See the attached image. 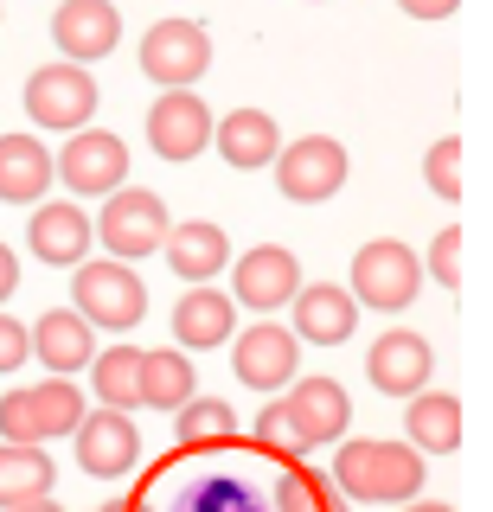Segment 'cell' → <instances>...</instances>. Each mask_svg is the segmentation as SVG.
Segmentation results:
<instances>
[{
    "instance_id": "6da1fadb",
    "label": "cell",
    "mask_w": 493,
    "mask_h": 512,
    "mask_svg": "<svg viewBox=\"0 0 493 512\" xmlns=\"http://www.w3.org/2000/svg\"><path fill=\"white\" fill-rule=\"evenodd\" d=\"M423 455L410 442H340L333 455V487L359 506H404L423 493Z\"/></svg>"
},
{
    "instance_id": "7a4b0ae2",
    "label": "cell",
    "mask_w": 493,
    "mask_h": 512,
    "mask_svg": "<svg viewBox=\"0 0 493 512\" xmlns=\"http://www.w3.org/2000/svg\"><path fill=\"white\" fill-rule=\"evenodd\" d=\"M84 423V391L77 378H45V384H26V391H7L0 397V436L7 442H52V436H71Z\"/></svg>"
},
{
    "instance_id": "3957f363",
    "label": "cell",
    "mask_w": 493,
    "mask_h": 512,
    "mask_svg": "<svg viewBox=\"0 0 493 512\" xmlns=\"http://www.w3.org/2000/svg\"><path fill=\"white\" fill-rule=\"evenodd\" d=\"M346 295L359 301V308H378V314H404L410 301L423 295V263L410 244H397V237H372L359 256H353V288Z\"/></svg>"
},
{
    "instance_id": "277c9868",
    "label": "cell",
    "mask_w": 493,
    "mask_h": 512,
    "mask_svg": "<svg viewBox=\"0 0 493 512\" xmlns=\"http://www.w3.org/2000/svg\"><path fill=\"white\" fill-rule=\"evenodd\" d=\"M71 301H77V314L90 320V327H109V333H129L141 314H148V282L135 276L129 263H77V276H71Z\"/></svg>"
},
{
    "instance_id": "5b68a950",
    "label": "cell",
    "mask_w": 493,
    "mask_h": 512,
    "mask_svg": "<svg viewBox=\"0 0 493 512\" xmlns=\"http://www.w3.org/2000/svg\"><path fill=\"white\" fill-rule=\"evenodd\" d=\"M90 224H97V244L116 256V263H141V256H154L161 237H167V205H161V192H148V186H116L103 199V218H90Z\"/></svg>"
},
{
    "instance_id": "8992f818",
    "label": "cell",
    "mask_w": 493,
    "mask_h": 512,
    "mask_svg": "<svg viewBox=\"0 0 493 512\" xmlns=\"http://www.w3.org/2000/svg\"><path fill=\"white\" fill-rule=\"evenodd\" d=\"M97 77L84 71V64H39L33 77H26V116L39 128H58V135H77V128H90L97 116Z\"/></svg>"
},
{
    "instance_id": "52a82bcc",
    "label": "cell",
    "mask_w": 493,
    "mask_h": 512,
    "mask_svg": "<svg viewBox=\"0 0 493 512\" xmlns=\"http://www.w3.org/2000/svg\"><path fill=\"white\" fill-rule=\"evenodd\" d=\"M52 167L71 199H109L116 186H129V141L109 128H77L65 154H52Z\"/></svg>"
},
{
    "instance_id": "ba28073f",
    "label": "cell",
    "mask_w": 493,
    "mask_h": 512,
    "mask_svg": "<svg viewBox=\"0 0 493 512\" xmlns=\"http://www.w3.org/2000/svg\"><path fill=\"white\" fill-rule=\"evenodd\" d=\"M141 71L161 90H193L212 71V32L199 20H154L141 32Z\"/></svg>"
},
{
    "instance_id": "9c48e42d",
    "label": "cell",
    "mask_w": 493,
    "mask_h": 512,
    "mask_svg": "<svg viewBox=\"0 0 493 512\" xmlns=\"http://www.w3.org/2000/svg\"><path fill=\"white\" fill-rule=\"evenodd\" d=\"M231 372H237V384L276 397L301 378V340L289 327H276V320H257V327L231 333Z\"/></svg>"
},
{
    "instance_id": "30bf717a",
    "label": "cell",
    "mask_w": 493,
    "mask_h": 512,
    "mask_svg": "<svg viewBox=\"0 0 493 512\" xmlns=\"http://www.w3.org/2000/svg\"><path fill=\"white\" fill-rule=\"evenodd\" d=\"M269 167H276L282 199H295V205H327L333 192L346 186V148L333 135H301L269 160Z\"/></svg>"
},
{
    "instance_id": "8fae6325",
    "label": "cell",
    "mask_w": 493,
    "mask_h": 512,
    "mask_svg": "<svg viewBox=\"0 0 493 512\" xmlns=\"http://www.w3.org/2000/svg\"><path fill=\"white\" fill-rule=\"evenodd\" d=\"M148 148L167 160V167H180V160H199L212 148V109L199 103L193 90H161L148 109Z\"/></svg>"
},
{
    "instance_id": "7c38bea8",
    "label": "cell",
    "mask_w": 493,
    "mask_h": 512,
    "mask_svg": "<svg viewBox=\"0 0 493 512\" xmlns=\"http://www.w3.org/2000/svg\"><path fill=\"white\" fill-rule=\"evenodd\" d=\"M295 288H301V263L282 244H257L250 256H237V269H231V301L237 308H257V314L289 308Z\"/></svg>"
},
{
    "instance_id": "4fadbf2b",
    "label": "cell",
    "mask_w": 493,
    "mask_h": 512,
    "mask_svg": "<svg viewBox=\"0 0 493 512\" xmlns=\"http://www.w3.org/2000/svg\"><path fill=\"white\" fill-rule=\"evenodd\" d=\"M429 372H436V352H429V340L410 333V327L378 333L372 352H365V378H372V391H385V397L429 391Z\"/></svg>"
},
{
    "instance_id": "5bb4252c",
    "label": "cell",
    "mask_w": 493,
    "mask_h": 512,
    "mask_svg": "<svg viewBox=\"0 0 493 512\" xmlns=\"http://www.w3.org/2000/svg\"><path fill=\"white\" fill-rule=\"evenodd\" d=\"M71 436H77V468L97 480H122L141 461V436L129 410H84V423Z\"/></svg>"
},
{
    "instance_id": "9a60e30c",
    "label": "cell",
    "mask_w": 493,
    "mask_h": 512,
    "mask_svg": "<svg viewBox=\"0 0 493 512\" xmlns=\"http://www.w3.org/2000/svg\"><path fill=\"white\" fill-rule=\"evenodd\" d=\"M90 244H97V224H90V212H77L71 199H39L33 205V224H26V250L39 256V263L52 269H77L90 256Z\"/></svg>"
},
{
    "instance_id": "2e32d148",
    "label": "cell",
    "mask_w": 493,
    "mask_h": 512,
    "mask_svg": "<svg viewBox=\"0 0 493 512\" xmlns=\"http://www.w3.org/2000/svg\"><path fill=\"white\" fill-rule=\"evenodd\" d=\"M282 410H289L295 436L308 442V448L346 442V423H353V397H346L340 378H295L289 397H282Z\"/></svg>"
},
{
    "instance_id": "e0dca14e",
    "label": "cell",
    "mask_w": 493,
    "mask_h": 512,
    "mask_svg": "<svg viewBox=\"0 0 493 512\" xmlns=\"http://www.w3.org/2000/svg\"><path fill=\"white\" fill-rule=\"evenodd\" d=\"M52 45L65 52V64H90L109 58L122 45V13L109 0H65L52 13Z\"/></svg>"
},
{
    "instance_id": "ac0fdd59",
    "label": "cell",
    "mask_w": 493,
    "mask_h": 512,
    "mask_svg": "<svg viewBox=\"0 0 493 512\" xmlns=\"http://www.w3.org/2000/svg\"><path fill=\"white\" fill-rule=\"evenodd\" d=\"M295 340H308V346H346L353 340V327H359V301L346 295V288H333V282H301L295 288Z\"/></svg>"
},
{
    "instance_id": "d6986e66",
    "label": "cell",
    "mask_w": 493,
    "mask_h": 512,
    "mask_svg": "<svg viewBox=\"0 0 493 512\" xmlns=\"http://www.w3.org/2000/svg\"><path fill=\"white\" fill-rule=\"evenodd\" d=\"M231 333H237V301L225 288L199 282L173 301V346L180 352H212V346H225Z\"/></svg>"
},
{
    "instance_id": "ffe728a7",
    "label": "cell",
    "mask_w": 493,
    "mask_h": 512,
    "mask_svg": "<svg viewBox=\"0 0 493 512\" xmlns=\"http://www.w3.org/2000/svg\"><path fill=\"white\" fill-rule=\"evenodd\" d=\"M26 333H33V359H39L52 378H77L90 359H97V327H90L77 308L39 314V327H26Z\"/></svg>"
},
{
    "instance_id": "44dd1931",
    "label": "cell",
    "mask_w": 493,
    "mask_h": 512,
    "mask_svg": "<svg viewBox=\"0 0 493 512\" xmlns=\"http://www.w3.org/2000/svg\"><path fill=\"white\" fill-rule=\"evenodd\" d=\"M161 256H167V269L180 282H212L218 269L231 263V237H225V224H212V218H193V224H167V237H161Z\"/></svg>"
},
{
    "instance_id": "7402d4cb",
    "label": "cell",
    "mask_w": 493,
    "mask_h": 512,
    "mask_svg": "<svg viewBox=\"0 0 493 512\" xmlns=\"http://www.w3.org/2000/svg\"><path fill=\"white\" fill-rule=\"evenodd\" d=\"M58 167L39 135H0V205H39Z\"/></svg>"
},
{
    "instance_id": "603a6c76",
    "label": "cell",
    "mask_w": 493,
    "mask_h": 512,
    "mask_svg": "<svg viewBox=\"0 0 493 512\" xmlns=\"http://www.w3.org/2000/svg\"><path fill=\"white\" fill-rule=\"evenodd\" d=\"M212 148L225 154V167L237 173H257L282 154V135H276V116L269 109H231L225 122H212Z\"/></svg>"
},
{
    "instance_id": "cb8c5ba5",
    "label": "cell",
    "mask_w": 493,
    "mask_h": 512,
    "mask_svg": "<svg viewBox=\"0 0 493 512\" xmlns=\"http://www.w3.org/2000/svg\"><path fill=\"white\" fill-rule=\"evenodd\" d=\"M404 442L417 455H455L461 448V397H449V391L404 397Z\"/></svg>"
},
{
    "instance_id": "d4e9b609",
    "label": "cell",
    "mask_w": 493,
    "mask_h": 512,
    "mask_svg": "<svg viewBox=\"0 0 493 512\" xmlns=\"http://www.w3.org/2000/svg\"><path fill=\"white\" fill-rule=\"evenodd\" d=\"M58 468L39 442H0V512L26 506V500H52Z\"/></svg>"
},
{
    "instance_id": "484cf974",
    "label": "cell",
    "mask_w": 493,
    "mask_h": 512,
    "mask_svg": "<svg viewBox=\"0 0 493 512\" xmlns=\"http://www.w3.org/2000/svg\"><path fill=\"white\" fill-rule=\"evenodd\" d=\"M186 397H199V372H193V359L186 352H173V346H161V352H141V404L148 410H180Z\"/></svg>"
},
{
    "instance_id": "4316f807",
    "label": "cell",
    "mask_w": 493,
    "mask_h": 512,
    "mask_svg": "<svg viewBox=\"0 0 493 512\" xmlns=\"http://www.w3.org/2000/svg\"><path fill=\"white\" fill-rule=\"evenodd\" d=\"M173 442H180L186 455H199V448H231L237 442V410L225 397H186V404L173 410Z\"/></svg>"
},
{
    "instance_id": "83f0119b",
    "label": "cell",
    "mask_w": 493,
    "mask_h": 512,
    "mask_svg": "<svg viewBox=\"0 0 493 512\" xmlns=\"http://www.w3.org/2000/svg\"><path fill=\"white\" fill-rule=\"evenodd\" d=\"M90 384H97L103 410H141V352L135 346H109L90 359Z\"/></svg>"
},
{
    "instance_id": "f1b7e54d",
    "label": "cell",
    "mask_w": 493,
    "mask_h": 512,
    "mask_svg": "<svg viewBox=\"0 0 493 512\" xmlns=\"http://www.w3.org/2000/svg\"><path fill=\"white\" fill-rule=\"evenodd\" d=\"M276 512H346V493L333 487V480H321V474L295 468V474L276 487Z\"/></svg>"
},
{
    "instance_id": "f546056e",
    "label": "cell",
    "mask_w": 493,
    "mask_h": 512,
    "mask_svg": "<svg viewBox=\"0 0 493 512\" xmlns=\"http://www.w3.org/2000/svg\"><path fill=\"white\" fill-rule=\"evenodd\" d=\"M250 436H257V448H263V455H276V461H301V455H308V442L295 436V423H289V410H282V404H263V416H257Z\"/></svg>"
},
{
    "instance_id": "4dcf8cb0",
    "label": "cell",
    "mask_w": 493,
    "mask_h": 512,
    "mask_svg": "<svg viewBox=\"0 0 493 512\" xmlns=\"http://www.w3.org/2000/svg\"><path fill=\"white\" fill-rule=\"evenodd\" d=\"M423 180H429V192L436 199H461V141L455 135H442L436 148H429V160H423Z\"/></svg>"
},
{
    "instance_id": "1f68e13d",
    "label": "cell",
    "mask_w": 493,
    "mask_h": 512,
    "mask_svg": "<svg viewBox=\"0 0 493 512\" xmlns=\"http://www.w3.org/2000/svg\"><path fill=\"white\" fill-rule=\"evenodd\" d=\"M429 276L442 288H461V224L436 231V244H429Z\"/></svg>"
},
{
    "instance_id": "d6a6232c",
    "label": "cell",
    "mask_w": 493,
    "mask_h": 512,
    "mask_svg": "<svg viewBox=\"0 0 493 512\" xmlns=\"http://www.w3.org/2000/svg\"><path fill=\"white\" fill-rule=\"evenodd\" d=\"M26 359H33V333H26L13 314H0V372H20Z\"/></svg>"
},
{
    "instance_id": "836d02e7",
    "label": "cell",
    "mask_w": 493,
    "mask_h": 512,
    "mask_svg": "<svg viewBox=\"0 0 493 512\" xmlns=\"http://www.w3.org/2000/svg\"><path fill=\"white\" fill-rule=\"evenodd\" d=\"M397 7H404L410 20H449V13L461 7V0H397Z\"/></svg>"
},
{
    "instance_id": "e575fe53",
    "label": "cell",
    "mask_w": 493,
    "mask_h": 512,
    "mask_svg": "<svg viewBox=\"0 0 493 512\" xmlns=\"http://www.w3.org/2000/svg\"><path fill=\"white\" fill-rule=\"evenodd\" d=\"M13 288H20V256L0 244V301H13Z\"/></svg>"
},
{
    "instance_id": "d590c367",
    "label": "cell",
    "mask_w": 493,
    "mask_h": 512,
    "mask_svg": "<svg viewBox=\"0 0 493 512\" xmlns=\"http://www.w3.org/2000/svg\"><path fill=\"white\" fill-rule=\"evenodd\" d=\"M404 512H455V506H442V500H423V493H417V500H404Z\"/></svg>"
},
{
    "instance_id": "8d00e7d4",
    "label": "cell",
    "mask_w": 493,
    "mask_h": 512,
    "mask_svg": "<svg viewBox=\"0 0 493 512\" xmlns=\"http://www.w3.org/2000/svg\"><path fill=\"white\" fill-rule=\"evenodd\" d=\"M13 512H65L58 500H26V506H13Z\"/></svg>"
},
{
    "instance_id": "74e56055",
    "label": "cell",
    "mask_w": 493,
    "mask_h": 512,
    "mask_svg": "<svg viewBox=\"0 0 493 512\" xmlns=\"http://www.w3.org/2000/svg\"><path fill=\"white\" fill-rule=\"evenodd\" d=\"M103 512H122V506H103Z\"/></svg>"
},
{
    "instance_id": "f35d334b",
    "label": "cell",
    "mask_w": 493,
    "mask_h": 512,
    "mask_svg": "<svg viewBox=\"0 0 493 512\" xmlns=\"http://www.w3.org/2000/svg\"><path fill=\"white\" fill-rule=\"evenodd\" d=\"M0 20H7V13H0Z\"/></svg>"
}]
</instances>
